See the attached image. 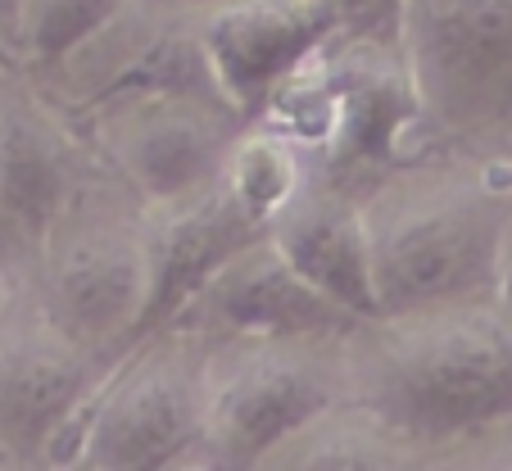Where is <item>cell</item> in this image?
<instances>
[{
    "instance_id": "obj_3",
    "label": "cell",
    "mask_w": 512,
    "mask_h": 471,
    "mask_svg": "<svg viewBox=\"0 0 512 471\" xmlns=\"http://www.w3.org/2000/svg\"><path fill=\"white\" fill-rule=\"evenodd\" d=\"M209 390L213 340L173 327L136 340L100 381L64 467H200L204 431H209Z\"/></svg>"
},
{
    "instance_id": "obj_8",
    "label": "cell",
    "mask_w": 512,
    "mask_h": 471,
    "mask_svg": "<svg viewBox=\"0 0 512 471\" xmlns=\"http://www.w3.org/2000/svg\"><path fill=\"white\" fill-rule=\"evenodd\" d=\"M118 358L91 354L46 313L0 327V462L64 467L73 435Z\"/></svg>"
},
{
    "instance_id": "obj_7",
    "label": "cell",
    "mask_w": 512,
    "mask_h": 471,
    "mask_svg": "<svg viewBox=\"0 0 512 471\" xmlns=\"http://www.w3.org/2000/svg\"><path fill=\"white\" fill-rule=\"evenodd\" d=\"M422 123L454 141L512 132V0H395Z\"/></svg>"
},
{
    "instance_id": "obj_17",
    "label": "cell",
    "mask_w": 512,
    "mask_h": 471,
    "mask_svg": "<svg viewBox=\"0 0 512 471\" xmlns=\"http://www.w3.org/2000/svg\"><path fill=\"white\" fill-rule=\"evenodd\" d=\"M173 5H177L182 14H191V19H195V14L213 10V5H227V0H173Z\"/></svg>"
},
{
    "instance_id": "obj_18",
    "label": "cell",
    "mask_w": 512,
    "mask_h": 471,
    "mask_svg": "<svg viewBox=\"0 0 512 471\" xmlns=\"http://www.w3.org/2000/svg\"><path fill=\"white\" fill-rule=\"evenodd\" d=\"M336 5H340V0H336Z\"/></svg>"
},
{
    "instance_id": "obj_4",
    "label": "cell",
    "mask_w": 512,
    "mask_h": 471,
    "mask_svg": "<svg viewBox=\"0 0 512 471\" xmlns=\"http://www.w3.org/2000/svg\"><path fill=\"white\" fill-rule=\"evenodd\" d=\"M349 340V336H345ZM345 340H213L200 467H263L349 404Z\"/></svg>"
},
{
    "instance_id": "obj_11",
    "label": "cell",
    "mask_w": 512,
    "mask_h": 471,
    "mask_svg": "<svg viewBox=\"0 0 512 471\" xmlns=\"http://www.w3.org/2000/svg\"><path fill=\"white\" fill-rule=\"evenodd\" d=\"M145 213H150V299L136 340L164 331L218 277V268H227L236 254L259 245L272 231V222L227 182L195 200Z\"/></svg>"
},
{
    "instance_id": "obj_5",
    "label": "cell",
    "mask_w": 512,
    "mask_h": 471,
    "mask_svg": "<svg viewBox=\"0 0 512 471\" xmlns=\"http://www.w3.org/2000/svg\"><path fill=\"white\" fill-rule=\"evenodd\" d=\"M100 159L145 209L195 200L227 173L250 118L213 82H132L91 100Z\"/></svg>"
},
{
    "instance_id": "obj_15",
    "label": "cell",
    "mask_w": 512,
    "mask_h": 471,
    "mask_svg": "<svg viewBox=\"0 0 512 471\" xmlns=\"http://www.w3.org/2000/svg\"><path fill=\"white\" fill-rule=\"evenodd\" d=\"M345 23H363V19H395V0H340Z\"/></svg>"
},
{
    "instance_id": "obj_10",
    "label": "cell",
    "mask_w": 512,
    "mask_h": 471,
    "mask_svg": "<svg viewBox=\"0 0 512 471\" xmlns=\"http://www.w3.org/2000/svg\"><path fill=\"white\" fill-rule=\"evenodd\" d=\"M168 327L204 340H345L368 322L304 281L272 236H263L218 268V277Z\"/></svg>"
},
{
    "instance_id": "obj_16",
    "label": "cell",
    "mask_w": 512,
    "mask_h": 471,
    "mask_svg": "<svg viewBox=\"0 0 512 471\" xmlns=\"http://www.w3.org/2000/svg\"><path fill=\"white\" fill-rule=\"evenodd\" d=\"M499 304L512 313V231H508V250H503V281H499Z\"/></svg>"
},
{
    "instance_id": "obj_6",
    "label": "cell",
    "mask_w": 512,
    "mask_h": 471,
    "mask_svg": "<svg viewBox=\"0 0 512 471\" xmlns=\"http://www.w3.org/2000/svg\"><path fill=\"white\" fill-rule=\"evenodd\" d=\"M41 313L82 349L123 358L150 299V213L145 204L73 195L37 250Z\"/></svg>"
},
{
    "instance_id": "obj_13",
    "label": "cell",
    "mask_w": 512,
    "mask_h": 471,
    "mask_svg": "<svg viewBox=\"0 0 512 471\" xmlns=\"http://www.w3.org/2000/svg\"><path fill=\"white\" fill-rule=\"evenodd\" d=\"M78 191V164L55 123L41 114L0 118V222H14L23 241L41 250Z\"/></svg>"
},
{
    "instance_id": "obj_1",
    "label": "cell",
    "mask_w": 512,
    "mask_h": 471,
    "mask_svg": "<svg viewBox=\"0 0 512 471\" xmlns=\"http://www.w3.org/2000/svg\"><path fill=\"white\" fill-rule=\"evenodd\" d=\"M349 404L408 449L512 426V313L503 304L368 322L345 340Z\"/></svg>"
},
{
    "instance_id": "obj_9",
    "label": "cell",
    "mask_w": 512,
    "mask_h": 471,
    "mask_svg": "<svg viewBox=\"0 0 512 471\" xmlns=\"http://www.w3.org/2000/svg\"><path fill=\"white\" fill-rule=\"evenodd\" d=\"M340 28L345 10L336 0H227L195 14V41L213 87L250 123L277 105Z\"/></svg>"
},
{
    "instance_id": "obj_14",
    "label": "cell",
    "mask_w": 512,
    "mask_h": 471,
    "mask_svg": "<svg viewBox=\"0 0 512 471\" xmlns=\"http://www.w3.org/2000/svg\"><path fill=\"white\" fill-rule=\"evenodd\" d=\"M136 0H19L5 23V46L37 73H64L78 55L105 41Z\"/></svg>"
},
{
    "instance_id": "obj_2",
    "label": "cell",
    "mask_w": 512,
    "mask_h": 471,
    "mask_svg": "<svg viewBox=\"0 0 512 471\" xmlns=\"http://www.w3.org/2000/svg\"><path fill=\"white\" fill-rule=\"evenodd\" d=\"M381 322L499 304L512 182L490 168H395L363 200Z\"/></svg>"
},
{
    "instance_id": "obj_12",
    "label": "cell",
    "mask_w": 512,
    "mask_h": 471,
    "mask_svg": "<svg viewBox=\"0 0 512 471\" xmlns=\"http://www.w3.org/2000/svg\"><path fill=\"white\" fill-rule=\"evenodd\" d=\"M368 195L331 182L327 173H309L304 186L272 218V245L290 259L304 281L331 295L358 322H381L377 277H372V231Z\"/></svg>"
}]
</instances>
